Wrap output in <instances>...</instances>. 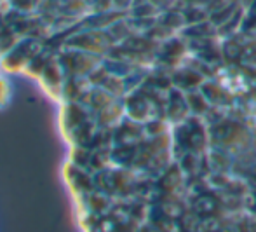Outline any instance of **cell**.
<instances>
[{"instance_id":"cell-1","label":"cell","mask_w":256,"mask_h":232,"mask_svg":"<svg viewBox=\"0 0 256 232\" xmlns=\"http://www.w3.org/2000/svg\"><path fill=\"white\" fill-rule=\"evenodd\" d=\"M58 128L80 232H256V0H86Z\"/></svg>"},{"instance_id":"cell-2","label":"cell","mask_w":256,"mask_h":232,"mask_svg":"<svg viewBox=\"0 0 256 232\" xmlns=\"http://www.w3.org/2000/svg\"><path fill=\"white\" fill-rule=\"evenodd\" d=\"M10 94H12V86H10V81L7 77V72L0 67V110L9 105Z\"/></svg>"}]
</instances>
